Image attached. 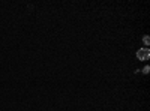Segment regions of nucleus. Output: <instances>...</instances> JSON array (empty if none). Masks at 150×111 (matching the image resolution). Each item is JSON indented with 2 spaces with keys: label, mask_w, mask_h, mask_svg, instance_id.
Returning a JSON list of instances; mask_svg holds the SVG:
<instances>
[{
  "label": "nucleus",
  "mask_w": 150,
  "mask_h": 111,
  "mask_svg": "<svg viewBox=\"0 0 150 111\" xmlns=\"http://www.w3.org/2000/svg\"><path fill=\"white\" fill-rule=\"evenodd\" d=\"M149 57H150V50L149 48H140L138 51H137V59L138 60H149Z\"/></svg>",
  "instance_id": "f257e3e1"
},
{
  "label": "nucleus",
  "mask_w": 150,
  "mask_h": 111,
  "mask_svg": "<svg viewBox=\"0 0 150 111\" xmlns=\"http://www.w3.org/2000/svg\"><path fill=\"white\" fill-rule=\"evenodd\" d=\"M143 42H144V45H149V44H150V38H149V36H144Z\"/></svg>",
  "instance_id": "f03ea898"
},
{
  "label": "nucleus",
  "mask_w": 150,
  "mask_h": 111,
  "mask_svg": "<svg viewBox=\"0 0 150 111\" xmlns=\"http://www.w3.org/2000/svg\"><path fill=\"white\" fill-rule=\"evenodd\" d=\"M149 71H150V68H149V66H144V69H143V74H146V75H147V74H149Z\"/></svg>",
  "instance_id": "7ed1b4c3"
}]
</instances>
